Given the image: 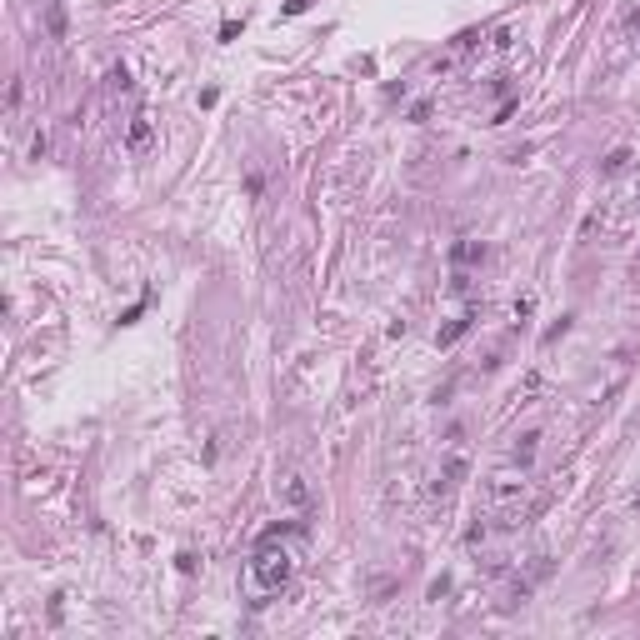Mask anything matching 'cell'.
Wrapping results in <instances>:
<instances>
[{
    "instance_id": "6da1fadb",
    "label": "cell",
    "mask_w": 640,
    "mask_h": 640,
    "mask_svg": "<svg viewBox=\"0 0 640 640\" xmlns=\"http://www.w3.org/2000/svg\"><path fill=\"white\" fill-rule=\"evenodd\" d=\"M290 530H265L255 555L245 560V591H250V605H265L271 596H281L285 585H290V570H295V550L285 546Z\"/></svg>"
},
{
    "instance_id": "7a4b0ae2",
    "label": "cell",
    "mask_w": 640,
    "mask_h": 640,
    "mask_svg": "<svg viewBox=\"0 0 640 640\" xmlns=\"http://www.w3.org/2000/svg\"><path fill=\"white\" fill-rule=\"evenodd\" d=\"M536 441H541L536 431H525V436H520V445H515V460H520V465H530V455H536Z\"/></svg>"
}]
</instances>
